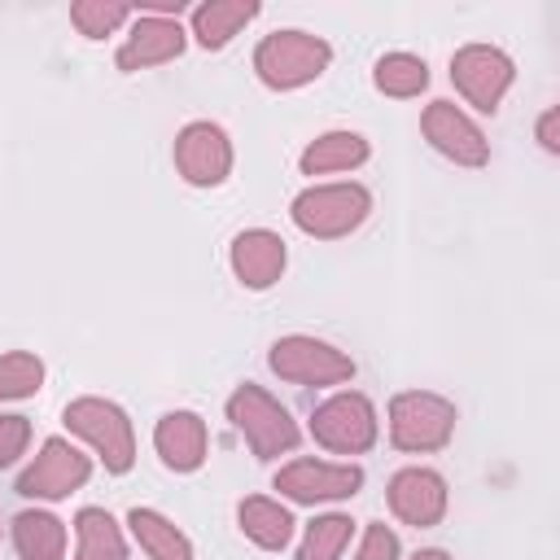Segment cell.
I'll use <instances>...</instances> for the list:
<instances>
[{"label":"cell","mask_w":560,"mask_h":560,"mask_svg":"<svg viewBox=\"0 0 560 560\" xmlns=\"http://www.w3.org/2000/svg\"><path fill=\"white\" fill-rule=\"evenodd\" d=\"M228 420L245 438L254 459H280L302 442V429L289 416V407L276 394H267L262 385H254V381H245V385H236L228 394Z\"/></svg>","instance_id":"6da1fadb"},{"label":"cell","mask_w":560,"mask_h":560,"mask_svg":"<svg viewBox=\"0 0 560 560\" xmlns=\"http://www.w3.org/2000/svg\"><path fill=\"white\" fill-rule=\"evenodd\" d=\"M332 61V44L311 35V31H271L258 39L254 48V74L271 88V92H293V88H306L315 83Z\"/></svg>","instance_id":"7a4b0ae2"},{"label":"cell","mask_w":560,"mask_h":560,"mask_svg":"<svg viewBox=\"0 0 560 560\" xmlns=\"http://www.w3.org/2000/svg\"><path fill=\"white\" fill-rule=\"evenodd\" d=\"M61 420H66V429H70L79 442H88V451L105 464V472L122 477V472L136 464V429H131V416H127L118 402L88 394V398L66 402Z\"/></svg>","instance_id":"3957f363"},{"label":"cell","mask_w":560,"mask_h":560,"mask_svg":"<svg viewBox=\"0 0 560 560\" xmlns=\"http://www.w3.org/2000/svg\"><path fill=\"white\" fill-rule=\"evenodd\" d=\"M368 210H372V192L363 184H311L289 206L298 232H306L315 241L350 236L368 219Z\"/></svg>","instance_id":"277c9868"},{"label":"cell","mask_w":560,"mask_h":560,"mask_svg":"<svg viewBox=\"0 0 560 560\" xmlns=\"http://www.w3.org/2000/svg\"><path fill=\"white\" fill-rule=\"evenodd\" d=\"M455 402L433 389H402L389 398V442L407 455L442 451L455 433Z\"/></svg>","instance_id":"5b68a950"},{"label":"cell","mask_w":560,"mask_h":560,"mask_svg":"<svg viewBox=\"0 0 560 560\" xmlns=\"http://www.w3.org/2000/svg\"><path fill=\"white\" fill-rule=\"evenodd\" d=\"M311 438L315 446L332 455H368L381 438V420L368 394L359 389H337L311 411Z\"/></svg>","instance_id":"8992f818"},{"label":"cell","mask_w":560,"mask_h":560,"mask_svg":"<svg viewBox=\"0 0 560 560\" xmlns=\"http://www.w3.org/2000/svg\"><path fill=\"white\" fill-rule=\"evenodd\" d=\"M271 372L289 385H302V389H328V385H346L354 381V359L346 350H337L332 341L324 337H306V332H289L271 346L267 354Z\"/></svg>","instance_id":"52a82bcc"},{"label":"cell","mask_w":560,"mask_h":560,"mask_svg":"<svg viewBox=\"0 0 560 560\" xmlns=\"http://www.w3.org/2000/svg\"><path fill=\"white\" fill-rule=\"evenodd\" d=\"M289 503H302V508H315V503H341V499H354L363 490V468L359 464H332V459H315V455H302V459H289L280 464L276 481H271Z\"/></svg>","instance_id":"ba28073f"},{"label":"cell","mask_w":560,"mask_h":560,"mask_svg":"<svg viewBox=\"0 0 560 560\" xmlns=\"http://www.w3.org/2000/svg\"><path fill=\"white\" fill-rule=\"evenodd\" d=\"M92 477V455H83L70 438H48L39 446V455L22 468L18 477V494L22 499H44V503H57V499H70L74 490H83Z\"/></svg>","instance_id":"9c48e42d"},{"label":"cell","mask_w":560,"mask_h":560,"mask_svg":"<svg viewBox=\"0 0 560 560\" xmlns=\"http://www.w3.org/2000/svg\"><path fill=\"white\" fill-rule=\"evenodd\" d=\"M512 79H516V66H512V57H508L503 48H494V44H464V48L451 57V83H455V92H459L472 109H481V114H494V109L503 105Z\"/></svg>","instance_id":"30bf717a"},{"label":"cell","mask_w":560,"mask_h":560,"mask_svg":"<svg viewBox=\"0 0 560 560\" xmlns=\"http://www.w3.org/2000/svg\"><path fill=\"white\" fill-rule=\"evenodd\" d=\"M171 158H175V171L184 175V184H192V188H219L232 175V140L219 122H206V118L179 127Z\"/></svg>","instance_id":"8fae6325"},{"label":"cell","mask_w":560,"mask_h":560,"mask_svg":"<svg viewBox=\"0 0 560 560\" xmlns=\"http://www.w3.org/2000/svg\"><path fill=\"white\" fill-rule=\"evenodd\" d=\"M420 131L424 140L451 158L455 166H486L490 162V140L486 131L472 122V114H464L455 101H429L420 114Z\"/></svg>","instance_id":"7c38bea8"},{"label":"cell","mask_w":560,"mask_h":560,"mask_svg":"<svg viewBox=\"0 0 560 560\" xmlns=\"http://www.w3.org/2000/svg\"><path fill=\"white\" fill-rule=\"evenodd\" d=\"M385 499H389V512L411 525V529H433L442 516H446V477L424 468V464H411V468H398L385 486Z\"/></svg>","instance_id":"4fadbf2b"},{"label":"cell","mask_w":560,"mask_h":560,"mask_svg":"<svg viewBox=\"0 0 560 560\" xmlns=\"http://www.w3.org/2000/svg\"><path fill=\"white\" fill-rule=\"evenodd\" d=\"M188 44V31L179 18H153V13H136L131 26H127V39L118 44L114 52V66L122 74H136V70H149V66H166L184 52Z\"/></svg>","instance_id":"5bb4252c"},{"label":"cell","mask_w":560,"mask_h":560,"mask_svg":"<svg viewBox=\"0 0 560 560\" xmlns=\"http://www.w3.org/2000/svg\"><path fill=\"white\" fill-rule=\"evenodd\" d=\"M228 262H232V276L245 289H271L284 276L289 249H284V241L271 228H245V232L232 236Z\"/></svg>","instance_id":"9a60e30c"},{"label":"cell","mask_w":560,"mask_h":560,"mask_svg":"<svg viewBox=\"0 0 560 560\" xmlns=\"http://www.w3.org/2000/svg\"><path fill=\"white\" fill-rule=\"evenodd\" d=\"M153 451L171 472H197L210 455V429L197 411H166L153 424Z\"/></svg>","instance_id":"2e32d148"},{"label":"cell","mask_w":560,"mask_h":560,"mask_svg":"<svg viewBox=\"0 0 560 560\" xmlns=\"http://www.w3.org/2000/svg\"><path fill=\"white\" fill-rule=\"evenodd\" d=\"M254 18H258L254 0H206V4L188 9V35L206 52H214V48H228Z\"/></svg>","instance_id":"e0dca14e"},{"label":"cell","mask_w":560,"mask_h":560,"mask_svg":"<svg viewBox=\"0 0 560 560\" xmlns=\"http://www.w3.org/2000/svg\"><path fill=\"white\" fill-rule=\"evenodd\" d=\"M236 525H241V534H245L254 547H262V551H284L298 521H293V512H289L280 499L249 494V499L236 503Z\"/></svg>","instance_id":"ac0fdd59"},{"label":"cell","mask_w":560,"mask_h":560,"mask_svg":"<svg viewBox=\"0 0 560 560\" xmlns=\"http://www.w3.org/2000/svg\"><path fill=\"white\" fill-rule=\"evenodd\" d=\"M368 158H372V144L359 131H324L302 149L298 166L302 175H341V171H359Z\"/></svg>","instance_id":"d6986e66"},{"label":"cell","mask_w":560,"mask_h":560,"mask_svg":"<svg viewBox=\"0 0 560 560\" xmlns=\"http://www.w3.org/2000/svg\"><path fill=\"white\" fill-rule=\"evenodd\" d=\"M127 525H131V538L140 542V551L149 560H192L188 534L171 516H162L158 508H131L127 512Z\"/></svg>","instance_id":"ffe728a7"},{"label":"cell","mask_w":560,"mask_h":560,"mask_svg":"<svg viewBox=\"0 0 560 560\" xmlns=\"http://www.w3.org/2000/svg\"><path fill=\"white\" fill-rule=\"evenodd\" d=\"M13 547L22 560H66V521L44 508H26L13 516Z\"/></svg>","instance_id":"44dd1931"},{"label":"cell","mask_w":560,"mask_h":560,"mask_svg":"<svg viewBox=\"0 0 560 560\" xmlns=\"http://www.w3.org/2000/svg\"><path fill=\"white\" fill-rule=\"evenodd\" d=\"M74 560H127V534L105 508H79Z\"/></svg>","instance_id":"7402d4cb"},{"label":"cell","mask_w":560,"mask_h":560,"mask_svg":"<svg viewBox=\"0 0 560 560\" xmlns=\"http://www.w3.org/2000/svg\"><path fill=\"white\" fill-rule=\"evenodd\" d=\"M372 83H376L381 96L411 101V96H420V92L429 88V66H424V57H416V52H385V57H376V66H372Z\"/></svg>","instance_id":"603a6c76"},{"label":"cell","mask_w":560,"mask_h":560,"mask_svg":"<svg viewBox=\"0 0 560 560\" xmlns=\"http://www.w3.org/2000/svg\"><path fill=\"white\" fill-rule=\"evenodd\" d=\"M354 538V521L346 512H324L306 525L302 534V547H298V560H341L346 547Z\"/></svg>","instance_id":"cb8c5ba5"},{"label":"cell","mask_w":560,"mask_h":560,"mask_svg":"<svg viewBox=\"0 0 560 560\" xmlns=\"http://www.w3.org/2000/svg\"><path fill=\"white\" fill-rule=\"evenodd\" d=\"M131 18H136V9L122 0H74L70 4V22L83 39H105L118 26H127Z\"/></svg>","instance_id":"d4e9b609"},{"label":"cell","mask_w":560,"mask_h":560,"mask_svg":"<svg viewBox=\"0 0 560 560\" xmlns=\"http://www.w3.org/2000/svg\"><path fill=\"white\" fill-rule=\"evenodd\" d=\"M44 385V359L31 350H9L0 354V402H18L39 394Z\"/></svg>","instance_id":"484cf974"},{"label":"cell","mask_w":560,"mask_h":560,"mask_svg":"<svg viewBox=\"0 0 560 560\" xmlns=\"http://www.w3.org/2000/svg\"><path fill=\"white\" fill-rule=\"evenodd\" d=\"M398 556H402L398 534H394L385 521H372V525L363 529V538H359V547H354L350 560H398Z\"/></svg>","instance_id":"4316f807"},{"label":"cell","mask_w":560,"mask_h":560,"mask_svg":"<svg viewBox=\"0 0 560 560\" xmlns=\"http://www.w3.org/2000/svg\"><path fill=\"white\" fill-rule=\"evenodd\" d=\"M26 446H31V420L26 416H0V468H9V464H18L22 455H26Z\"/></svg>","instance_id":"83f0119b"},{"label":"cell","mask_w":560,"mask_h":560,"mask_svg":"<svg viewBox=\"0 0 560 560\" xmlns=\"http://www.w3.org/2000/svg\"><path fill=\"white\" fill-rule=\"evenodd\" d=\"M534 136H538V144H542L547 153H560V105H547V109L538 114Z\"/></svg>","instance_id":"f1b7e54d"},{"label":"cell","mask_w":560,"mask_h":560,"mask_svg":"<svg viewBox=\"0 0 560 560\" xmlns=\"http://www.w3.org/2000/svg\"><path fill=\"white\" fill-rule=\"evenodd\" d=\"M411 560H451V556H446L442 547H420V551H416Z\"/></svg>","instance_id":"f546056e"},{"label":"cell","mask_w":560,"mask_h":560,"mask_svg":"<svg viewBox=\"0 0 560 560\" xmlns=\"http://www.w3.org/2000/svg\"><path fill=\"white\" fill-rule=\"evenodd\" d=\"M0 534H4V525H0Z\"/></svg>","instance_id":"4dcf8cb0"}]
</instances>
